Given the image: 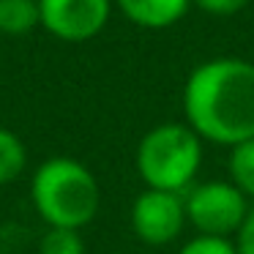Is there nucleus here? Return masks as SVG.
Here are the masks:
<instances>
[{
	"label": "nucleus",
	"instance_id": "1",
	"mask_svg": "<svg viewBox=\"0 0 254 254\" xmlns=\"http://www.w3.org/2000/svg\"><path fill=\"white\" fill-rule=\"evenodd\" d=\"M183 112L202 142L235 148L254 139V63L243 58L199 63L183 85Z\"/></svg>",
	"mask_w": 254,
	"mask_h": 254
},
{
	"label": "nucleus",
	"instance_id": "2",
	"mask_svg": "<svg viewBox=\"0 0 254 254\" xmlns=\"http://www.w3.org/2000/svg\"><path fill=\"white\" fill-rule=\"evenodd\" d=\"M33 208L50 227L82 230L96 219L101 189L96 175L71 156H52L36 167L30 181Z\"/></svg>",
	"mask_w": 254,
	"mask_h": 254
},
{
	"label": "nucleus",
	"instance_id": "3",
	"mask_svg": "<svg viewBox=\"0 0 254 254\" xmlns=\"http://www.w3.org/2000/svg\"><path fill=\"white\" fill-rule=\"evenodd\" d=\"M202 164V137L189 123L153 126L137 145V172L148 189L186 194Z\"/></svg>",
	"mask_w": 254,
	"mask_h": 254
},
{
	"label": "nucleus",
	"instance_id": "4",
	"mask_svg": "<svg viewBox=\"0 0 254 254\" xmlns=\"http://www.w3.org/2000/svg\"><path fill=\"white\" fill-rule=\"evenodd\" d=\"M186 219L197 235L232 238L249 216V197L232 181H202L186 194Z\"/></svg>",
	"mask_w": 254,
	"mask_h": 254
},
{
	"label": "nucleus",
	"instance_id": "5",
	"mask_svg": "<svg viewBox=\"0 0 254 254\" xmlns=\"http://www.w3.org/2000/svg\"><path fill=\"white\" fill-rule=\"evenodd\" d=\"M41 28L66 44L90 41L107 28L112 0H39Z\"/></svg>",
	"mask_w": 254,
	"mask_h": 254
},
{
	"label": "nucleus",
	"instance_id": "6",
	"mask_svg": "<svg viewBox=\"0 0 254 254\" xmlns=\"http://www.w3.org/2000/svg\"><path fill=\"white\" fill-rule=\"evenodd\" d=\"M189 224L183 194L145 189L131 205V230L148 246H167Z\"/></svg>",
	"mask_w": 254,
	"mask_h": 254
},
{
	"label": "nucleus",
	"instance_id": "7",
	"mask_svg": "<svg viewBox=\"0 0 254 254\" xmlns=\"http://www.w3.org/2000/svg\"><path fill=\"white\" fill-rule=\"evenodd\" d=\"M131 25L145 30H164L186 17L191 0H112Z\"/></svg>",
	"mask_w": 254,
	"mask_h": 254
},
{
	"label": "nucleus",
	"instance_id": "8",
	"mask_svg": "<svg viewBox=\"0 0 254 254\" xmlns=\"http://www.w3.org/2000/svg\"><path fill=\"white\" fill-rule=\"evenodd\" d=\"M41 28L39 0H0V33L25 36Z\"/></svg>",
	"mask_w": 254,
	"mask_h": 254
},
{
	"label": "nucleus",
	"instance_id": "9",
	"mask_svg": "<svg viewBox=\"0 0 254 254\" xmlns=\"http://www.w3.org/2000/svg\"><path fill=\"white\" fill-rule=\"evenodd\" d=\"M25 164H28L25 142L11 131V128L0 126V186L17 181V178L22 175Z\"/></svg>",
	"mask_w": 254,
	"mask_h": 254
},
{
	"label": "nucleus",
	"instance_id": "10",
	"mask_svg": "<svg viewBox=\"0 0 254 254\" xmlns=\"http://www.w3.org/2000/svg\"><path fill=\"white\" fill-rule=\"evenodd\" d=\"M230 181L254 199V139L230 148Z\"/></svg>",
	"mask_w": 254,
	"mask_h": 254
},
{
	"label": "nucleus",
	"instance_id": "11",
	"mask_svg": "<svg viewBox=\"0 0 254 254\" xmlns=\"http://www.w3.org/2000/svg\"><path fill=\"white\" fill-rule=\"evenodd\" d=\"M39 254H85V241L79 230L50 227L39 243Z\"/></svg>",
	"mask_w": 254,
	"mask_h": 254
},
{
	"label": "nucleus",
	"instance_id": "12",
	"mask_svg": "<svg viewBox=\"0 0 254 254\" xmlns=\"http://www.w3.org/2000/svg\"><path fill=\"white\" fill-rule=\"evenodd\" d=\"M178 254H238L232 238H213V235H194L183 243Z\"/></svg>",
	"mask_w": 254,
	"mask_h": 254
},
{
	"label": "nucleus",
	"instance_id": "13",
	"mask_svg": "<svg viewBox=\"0 0 254 254\" xmlns=\"http://www.w3.org/2000/svg\"><path fill=\"white\" fill-rule=\"evenodd\" d=\"M191 3L208 14H216V17H230V14H238L241 8L249 6V0H191Z\"/></svg>",
	"mask_w": 254,
	"mask_h": 254
},
{
	"label": "nucleus",
	"instance_id": "14",
	"mask_svg": "<svg viewBox=\"0 0 254 254\" xmlns=\"http://www.w3.org/2000/svg\"><path fill=\"white\" fill-rule=\"evenodd\" d=\"M235 252L238 254H254V208L249 210V216L243 219L241 230L235 232Z\"/></svg>",
	"mask_w": 254,
	"mask_h": 254
}]
</instances>
